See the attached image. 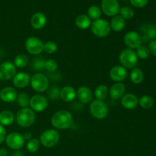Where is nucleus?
Here are the masks:
<instances>
[{
    "instance_id": "17",
    "label": "nucleus",
    "mask_w": 156,
    "mask_h": 156,
    "mask_svg": "<svg viewBox=\"0 0 156 156\" xmlns=\"http://www.w3.org/2000/svg\"><path fill=\"white\" fill-rule=\"evenodd\" d=\"M18 93L12 87H5L0 91V99L5 103H11L16 100Z\"/></svg>"
},
{
    "instance_id": "19",
    "label": "nucleus",
    "mask_w": 156,
    "mask_h": 156,
    "mask_svg": "<svg viewBox=\"0 0 156 156\" xmlns=\"http://www.w3.org/2000/svg\"><path fill=\"white\" fill-rule=\"evenodd\" d=\"M125 91H126L125 85L122 82H116L109 89V95L114 100H119L124 95Z\"/></svg>"
},
{
    "instance_id": "42",
    "label": "nucleus",
    "mask_w": 156,
    "mask_h": 156,
    "mask_svg": "<svg viewBox=\"0 0 156 156\" xmlns=\"http://www.w3.org/2000/svg\"><path fill=\"white\" fill-rule=\"evenodd\" d=\"M23 137H24V140H27V141H29L30 140L32 139V134L30 133H25L23 135Z\"/></svg>"
},
{
    "instance_id": "2",
    "label": "nucleus",
    "mask_w": 156,
    "mask_h": 156,
    "mask_svg": "<svg viewBox=\"0 0 156 156\" xmlns=\"http://www.w3.org/2000/svg\"><path fill=\"white\" fill-rule=\"evenodd\" d=\"M36 120L35 112L29 108H21L16 115V122L21 127L27 128L32 126Z\"/></svg>"
},
{
    "instance_id": "32",
    "label": "nucleus",
    "mask_w": 156,
    "mask_h": 156,
    "mask_svg": "<svg viewBox=\"0 0 156 156\" xmlns=\"http://www.w3.org/2000/svg\"><path fill=\"white\" fill-rule=\"evenodd\" d=\"M88 16L91 19L98 20L101 16V9L96 5H92L88 9Z\"/></svg>"
},
{
    "instance_id": "44",
    "label": "nucleus",
    "mask_w": 156,
    "mask_h": 156,
    "mask_svg": "<svg viewBox=\"0 0 156 156\" xmlns=\"http://www.w3.org/2000/svg\"><path fill=\"white\" fill-rule=\"evenodd\" d=\"M11 156H24V153L20 150H15L12 152Z\"/></svg>"
},
{
    "instance_id": "40",
    "label": "nucleus",
    "mask_w": 156,
    "mask_h": 156,
    "mask_svg": "<svg viewBox=\"0 0 156 156\" xmlns=\"http://www.w3.org/2000/svg\"><path fill=\"white\" fill-rule=\"evenodd\" d=\"M148 49L149 50V53H152L153 56H156V41H152L149 42V47H148Z\"/></svg>"
},
{
    "instance_id": "24",
    "label": "nucleus",
    "mask_w": 156,
    "mask_h": 156,
    "mask_svg": "<svg viewBox=\"0 0 156 156\" xmlns=\"http://www.w3.org/2000/svg\"><path fill=\"white\" fill-rule=\"evenodd\" d=\"M75 23H76V25L82 30L88 29L91 24V18L87 15H83V14L76 17Z\"/></svg>"
},
{
    "instance_id": "29",
    "label": "nucleus",
    "mask_w": 156,
    "mask_h": 156,
    "mask_svg": "<svg viewBox=\"0 0 156 156\" xmlns=\"http://www.w3.org/2000/svg\"><path fill=\"white\" fill-rule=\"evenodd\" d=\"M139 105L144 109H149L154 105V99L150 95H143L139 100Z\"/></svg>"
},
{
    "instance_id": "43",
    "label": "nucleus",
    "mask_w": 156,
    "mask_h": 156,
    "mask_svg": "<svg viewBox=\"0 0 156 156\" xmlns=\"http://www.w3.org/2000/svg\"><path fill=\"white\" fill-rule=\"evenodd\" d=\"M9 155V151L5 148L0 149V156H8Z\"/></svg>"
},
{
    "instance_id": "9",
    "label": "nucleus",
    "mask_w": 156,
    "mask_h": 156,
    "mask_svg": "<svg viewBox=\"0 0 156 156\" xmlns=\"http://www.w3.org/2000/svg\"><path fill=\"white\" fill-rule=\"evenodd\" d=\"M5 143L8 147L13 150H19L24 146V140L22 134L18 132H12L8 134L5 138Z\"/></svg>"
},
{
    "instance_id": "31",
    "label": "nucleus",
    "mask_w": 156,
    "mask_h": 156,
    "mask_svg": "<svg viewBox=\"0 0 156 156\" xmlns=\"http://www.w3.org/2000/svg\"><path fill=\"white\" fill-rule=\"evenodd\" d=\"M16 100H17V103L18 104V105H19L21 108H27V106L29 105L30 98H29L28 94H27V93L21 92L18 94Z\"/></svg>"
},
{
    "instance_id": "38",
    "label": "nucleus",
    "mask_w": 156,
    "mask_h": 156,
    "mask_svg": "<svg viewBox=\"0 0 156 156\" xmlns=\"http://www.w3.org/2000/svg\"><path fill=\"white\" fill-rule=\"evenodd\" d=\"M136 53L138 58H140L142 59H147L149 56V54H150L148 47L143 45H141L136 49Z\"/></svg>"
},
{
    "instance_id": "25",
    "label": "nucleus",
    "mask_w": 156,
    "mask_h": 156,
    "mask_svg": "<svg viewBox=\"0 0 156 156\" xmlns=\"http://www.w3.org/2000/svg\"><path fill=\"white\" fill-rule=\"evenodd\" d=\"M15 120L14 114L10 111H2L0 112V124L2 126H9Z\"/></svg>"
},
{
    "instance_id": "3",
    "label": "nucleus",
    "mask_w": 156,
    "mask_h": 156,
    "mask_svg": "<svg viewBox=\"0 0 156 156\" xmlns=\"http://www.w3.org/2000/svg\"><path fill=\"white\" fill-rule=\"evenodd\" d=\"M119 61L124 68L133 69L138 63V56L133 50L126 48L120 52L119 55Z\"/></svg>"
},
{
    "instance_id": "22",
    "label": "nucleus",
    "mask_w": 156,
    "mask_h": 156,
    "mask_svg": "<svg viewBox=\"0 0 156 156\" xmlns=\"http://www.w3.org/2000/svg\"><path fill=\"white\" fill-rule=\"evenodd\" d=\"M76 98V91L73 87L67 85L60 90V98L65 102H72Z\"/></svg>"
},
{
    "instance_id": "28",
    "label": "nucleus",
    "mask_w": 156,
    "mask_h": 156,
    "mask_svg": "<svg viewBox=\"0 0 156 156\" xmlns=\"http://www.w3.org/2000/svg\"><path fill=\"white\" fill-rule=\"evenodd\" d=\"M28 58L26 55L24 54H18L15 57V59H14V65L15 66L16 68H20L22 69L24 68L27 66L28 64Z\"/></svg>"
},
{
    "instance_id": "34",
    "label": "nucleus",
    "mask_w": 156,
    "mask_h": 156,
    "mask_svg": "<svg viewBox=\"0 0 156 156\" xmlns=\"http://www.w3.org/2000/svg\"><path fill=\"white\" fill-rule=\"evenodd\" d=\"M120 16L125 20H129L133 18L134 16V11L128 6H124L120 9Z\"/></svg>"
},
{
    "instance_id": "7",
    "label": "nucleus",
    "mask_w": 156,
    "mask_h": 156,
    "mask_svg": "<svg viewBox=\"0 0 156 156\" xmlns=\"http://www.w3.org/2000/svg\"><path fill=\"white\" fill-rule=\"evenodd\" d=\"M89 111L92 117L98 120H102L108 116V107L103 101L96 99L90 104Z\"/></svg>"
},
{
    "instance_id": "30",
    "label": "nucleus",
    "mask_w": 156,
    "mask_h": 156,
    "mask_svg": "<svg viewBox=\"0 0 156 156\" xmlns=\"http://www.w3.org/2000/svg\"><path fill=\"white\" fill-rule=\"evenodd\" d=\"M40 145H41V143H40V140L38 139L32 138L31 140L27 141L26 148H27V150L29 152L34 153V152H36L39 149Z\"/></svg>"
},
{
    "instance_id": "26",
    "label": "nucleus",
    "mask_w": 156,
    "mask_h": 156,
    "mask_svg": "<svg viewBox=\"0 0 156 156\" xmlns=\"http://www.w3.org/2000/svg\"><path fill=\"white\" fill-rule=\"evenodd\" d=\"M129 78H130V81L133 83L136 84V85H139L144 79V74H143V72L140 69L134 68L131 71Z\"/></svg>"
},
{
    "instance_id": "27",
    "label": "nucleus",
    "mask_w": 156,
    "mask_h": 156,
    "mask_svg": "<svg viewBox=\"0 0 156 156\" xmlns=\"http://www.w3.org/2000/svg\"><path fill=\"white\" fill-rule=\"evenodd\" d=\"M109 94V89L108 87L105 85H100L96 87L94 90V96L96 97L97 100L104 101L108 98Z\"/></svg>"
},
{
    "instance_id": "4",
    "label": "nucleus",
    "mask_w": 156,
    "mask_h": 156,
    "mask_svg": "<svg viewBox=\"0 0 156 156\" xmlns=\"http://www.w3.org/2000/svg\"><path fill=\"white\" fill-rule=\"evenodd\" d=\"M91 30L94 36L100 38L106 37L111 33V25L108 21L105 19L95 20L92 24H91Z\"/></svg>"
},
{
    "instance_id": "37",
    "label": "nucleus",
    "mask_w": 156,
    "mask_h": 156,
    "mask_svg": "<svg viewBox=\"0 0 156 156\" xmlns=\"http://www.w3.org/2000/svg\"><path fill=\"white\" fill-rule=\"evenodd\" d=\"M48 98L52 101H56L60 98V89L57 86H53L48 90Z\"/></svg>"
},
{
    "instance_id": "23",
    "label": "nucleus",
    "mask_w": 156,
    "mask_h": 156,
    "mask_svg": "<svg viewBox=\"0 0 156 156\" xmlns=\"http://www.w3.org/2000/svg\"><path fill=\"white\" fill-rule=\"evenodd\" d=\"M111 28L115 32H120L123 30L126 25V20L122 18L120 15H116L111 19Z\"/></svg>"
},
{
    "instance_id": "39",
    "label": "nucleus",
    "mask_w": 156,
    "mask_h": 156,
    "mask_svg": "<svg viewBox=\"0 0 156 156\" xmlns=\"http://www.w3.org/2000/svg\"><path fill=\"white\" fill-rule=\"evenodd\" d=\"M149 0H130V3L136 8H143L148 4Z\"/></svg>"
},
{
    "instance_id": "6",
    "label": "nucleus",
    "mask_w": 156,
    "mask_h": 156,
    "mask_svg": "<svg viewBox=\"0 0 156 156\" xmlns=\"http://www.w3.org/2000/svg\"><path fill=\"white\" fill-rule=\"evenodd\" d=\"M30 84L33 90L37 92H44L49 88V79L43 73H35L30 77Z\"/></svg>"
},
{
    "instance_id": "16",
    "label": "nucleus",
    "mask_w": 156,
    "mask_h": 156,
    "mask_svg": "<svg viewBox=\"0 0 156 156\" xmlns=\"http://www.w3.org/2000/svg\"><path fill=\"white\" fill-rule=\"evenodd\" d=\"M120 103L125 109L133 110L138 106L139 99L135 94L128 93V94H125L121 98Z\"/></svg>"
},
{
    "instance_id": "10",
    "label": "nucleus",
    "mask_w": 156,
    "mask_h": 156,
    "mask_svg": "<svg viewBox=\"0 0 156 156\" xmlns=\"http://www.w3.org/2000/svg\"><path fill=\"white\" fill-rule=\"evenodd\" d=\"M16 74V67L13 62L5 61L0 64V80L9 81Z\"/></svg>"
},
{
    "instance_id": "33",
    "label": "nucleus",
    "mask_w": 156,
    "mask_h": 156,
    "mask_svg": "<svg viewBox=\"0 0 156 156\" xmlns=\"http://www.w3.org/2000/svg\"><path fill=\"white\" fill-rule=\"evenodd\" d=\"M45 61L46 59H44V57L37 56V57L34 58L31 63L32 69L36 71H41V70L44 69Z\"/></svg>"
},
{
    "instance_id": "12",
    "label": "nucleus",
    "mask_w": 156,
    "mask_h": 156,
    "mask_svg": "<svg viewBox=\"0 0 156 156\" xmlns=\"http://www.w3.org/2000/svg\"><path fill=\"white\" fill-rule=\"evenodd\" d=\"M102 12L110 17H114L120 13V5L117 0H102Z\"/></svg>"
},
{
    "instance_id": "15",
    "label": "nucleus",
    "mask_w": 156,
    "mask_h": 156,
    "mask_svg": "<svg viewBox=\"0 0 156 156\" xmlns=\"http://www.w3.org/2000/svg\"><path fill=\"white\" fill-rule=\"evenodd\" d=\"M13 81V85H15L16 88H23L27 87L29 85L30 82V76L26 72H21L14 76Z\"/></svg>"
},
{
    "instance_id": "18",
    "label": "nucleus",
    "mask_w": 156,
    "mask_h": 156,
    "mask_svg": "<svg viewBox=\"0 0 156 156\" xmlns=\"http://www.w3.org/2000/svg\"><path fill=\"white\" fill-rule=\"evenodd\" d=\"M76 97L81 103L88 104L92 100L93 93L88 87L81 86L76 91Z\"/></svg>"
},
{
    "instance_id": "41",
    "label": "nucleus",
    "mask_w": 156,
    "mask_h": 156,
    "mask_svg": "<svg viewBox=\"0 0 156 156\" xmlns=\"http://www.w3.org/2000/svg\"><path fill=\"white\" fill-rule=\"evenodd\" d=\"M6 136H7L6 135V130L4 126L0 124V144H2L5 140Z\"/></svg>"
},
{
    "instance_id": "5",
    "label": "nucleus",
    "mask_w": 156,
    "mask_h": 156,
    "mask_svg": "<svg viewBox=\"0 0 156 156\" xmlns=\"http://www.w3.org/2000/svg\"><path fill=\"white\" fill-rule=\"evenodd\" d=\"M59 133L54 129H48L44 131L40 136V143L46 148L56 146L59 141Z\"/></svg>"
},
{
    "instance_id": "36",
    "label": "nucleus",
    "mask_w": 156,
    "mask_h": 156,
    "mask_svg": "<svg viewBox=\"0 0 156 156\" xmlns=\"http://www.w3.org/2000/svg\"><path fill=\"white\" fill-rule=\"evenodd\" d=\"M58 68V63L55 59H46L45 63H44V69L49 73H53L56 72Z\"/></svg>"
},
{
    "instance_id": "14",
    "label": "nucleus",
    "mask_w": 156,
    "mask_h": 156,
    "mask_svg": "<svg viewBox=\"0 0 156 156\" xmlns=\"http://www.w3.org/2000/svg\"><path fill=\"white\" fill-rule=\"evenodd\" d=\"M109 76L111 80L114 82H121L126 79L127 76V71L126 69L122 66H115L110 70Z\"/></svg>"
},
{
    "instance_id": "21",
    "label": "nucleus",
    "mask_w": 156,
    "mask_h": 156,
    "mask_svg": "<svg viewBox=\"0 0 156 156\" xmlns=\"http://www.w3.org/2000/svg\"><path fill=\"white\" fill-rule=\"evenodd\" d=\"M47 23V17L44 13L37 12L34 14L30 19V24L32 27L35 30H40L45 26Z\"/></svg>"
},
{
    "instance_id": "1",
    "label": "nucleus",
    "mask_w": 156,
    "mask_h": 156,
    "mask_svg": "<svg viewBox=\"0 0 156 156\" xmlns=\"http://www.w3.org/2000/svg\"><path fill=\"white\" fill-rule=\"evenodd\" d=\"M52 126L57 129H67L73 123V117L71 113L66 110H60L55 112L51 117Z\"/></svg>"
},
{
    "instance_id": "35",
    "label": "nucleus",
    "mask_w": 156,
    "mask_h": 156,
    "mask_svg": "<svg viewBox=\"0 0 156 156\" xmlns=\"http://www.w3.org/2000/svg\"><path fill=\"white\" fill-rule=\"evenodd\" d=\"M57 48V44L54 41H47L45 44H44V51H45L47 53H49V54H53V53H56Z\"/></svg>"
},
{
    "instance_id": "13",
    "label": "nucleus",
    "mask_w": 156,
    "mask_h": 156,
    "mask_svg": "<svg viewBox=\"0 0 156 156\" xmlns=\"http://www.w3.org/2000/svg\"><path fill=\"white\" fill-rule=\"evenodd\" d=\"M123 42L129 49H137L142 45V38L139 33L136 31H129L125 34Z\"/></svg>"
},
{
    "instance_id": "11",
    "label": "nucleus",
    "mask_w": 156,
    "mask_h": 156,
    "mask_svg": "<svg viewBox=\"0 0 156 156\" xmlns=\"http://www.w3.org/2000/svg\"><path fill=\"white\" fill-rule=\"evenodd\" d=\"M29 106L34 112H42L48 106L47 98L41 94H35L30 98Z\"/></svg>"
},
{
    "instance_id": "8",
    "label": "nucleus",
    "mask_w": 156,
    "mask_h": 156,
    "mask_svg": "<svg viewBox=\"0 0 156 156\" xmlns=\"http://www.w3.org/2000/svg\"><path fill=\"white\" fill-rule=\"evenodd\" d=\"M25 49L29 53L34 56L41 54L44 51V43L36 37H30L25 41Z\"/></svg>"
},
{
    "instance_id": "20",
    "label": "nucleus",
    "mask_w": 156,
    "mask_h": 156,
    "mask_svg": "<svg viewBox=\"0 0 156 156\" xmlns=\"http://www.w3.org/2000/svg\"><path fill=\"white\" fill-rule=\"evenodd\" d=\"M141 31L143 34L140 35L142 38V41H154L156 38V27L153 24H146L142 27Z\"/></svg>"
}]
</instances>
